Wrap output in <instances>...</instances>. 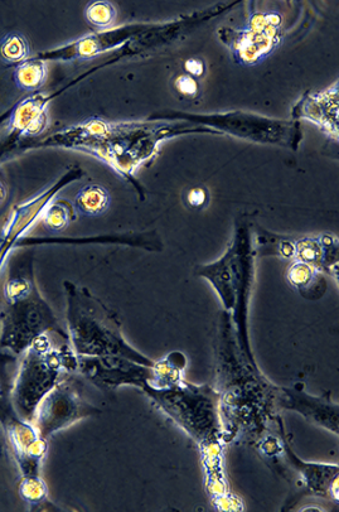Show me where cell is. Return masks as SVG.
Listing matches in <instances>:
<instances>
[{
    "mask_svg": "<svg viewBox=\"0 0 339 512\" xmlns=\"http://www.w3.org/2000/svg\"><path fill=\"white\" fill-rule=\"evenodd\" d=\"M82 177H84V171L79 166L71 167L65 175L58 178L45 191L14 207L11 219L3 227L2 238H0V269L6 263L11 251L17 249L19 241L22 240V236L27 233L29 227L42 217L43 212L51 204L53 198L57 196V193H60L71 183L81 180Z\"/></svg>",
    "mask_w": 339,
    "mask_h": 512,
    "instance_id": "obj_13",
    "label": "cell"
},
{
    "mask_svg": "<svg viewBox=\"0 0 339 512\" xmlns=\"http://www.w3.org/2000/svg\"><path fill=\"white\" fill-rule=\"evenodd\" d=\"M47 69L45 62L36 59L24 61L14 72V81L19 89L35 91L40 89L46 80Z\"/></svg>",
    "mask_w": 339,
    "mask_h": 512,
    "instance_id": "obj_22",
    "label": "cell"
},
{
    "mask_svg": "<svg viewBox=\"0 0 339 512\" xmlns=\"http://www.w3.org/2000/svg\"><path fill=\"white\" fill-rule=\"evenodd\" d=\"M217 391L224 443L242 436L259 438L275 417V386L240 349L231 312H221L216 341Z\"/></svg>",
    "mask_w": 339,
    "mask_h": 512,
    "instance_id": "obj_1",
    "label": "cell"
},
{
    "mask_svg": "<svg viewBox=\"0 0 339 512\" xmlns=\"http://www.w3.org/2000/svg\"><path fill=\"white\" fill-rule=\"evenodd\" d=\"M323 248L322 272L338 277V241L333 235L319 236Z\"/></svg>",
    "mask_w": 339,
    "mask_h": 512,
    "instance_id": "obj_28",
    "label": "cell"
},
{
    "mask_svg": "<svg viewBox=\"0 0 339 512\" xmlns=\"http://www.w3.org/2000/svg\"><path fill=\"white\" fill-rule=\"evenodd\" d=\"M75 220L74 207L67 201L51 202L42 214L43 225L52 231L65 230Z\"/></svg>",
    "mask_w": 339,
    "mask_h": 512,
    "instance_id": "obj_23",
    "label": "cell"
},
{
    "mask_svg": "<svg viewBox=\"0 0 339 512\" xmlns=\"http://www.w3.org/2000/svg\"><path fill=\"white\" fill-rule=\"evenodd\" d=\"M12 113H13V108L8 109L7 111H4V113L2 115H0V127H2V125L9 122V119H11V117H12Z\"/></svg>",
    "mask_w": 339,
    "mask_h": 512,
    "instance_id": "obj_32",
    "label": "cell"
},
{
    "mask_svg": "<svg viewBox=\"0 0 339 512\" xmlns=\"http://www.w3.org/2000/svg\"><path fill=\"white\" fill-rule=\"evenodd\" d=\"M208 200H210V193L205 187L191 188L186 195L187 205L192 209H203L208 204Z\"/></svg>",
    "mask_w": 339,
    "mask_h": 512,
    "instance_id": "obj_30",
    "label": "cell"
},
{
    "mask_svg": "<svg viewBox=\"0 0 339 512\" xmlns=\"http://www.w3.org/2000/svg\"><path fill=\"white\" fill-rule=\"evenodd\" d=\"M29 53H31L29 43L21 33H8L0 41V59L9 62V64H19V62L26 61Z\"/></svg>",
    "mask_w": 339,
    "mask_h": 512,
    "instance_id": "obj_24",
    "label": "cell"
},
{
    "mask_svg": "<svg viewBox=\"0 0 339 512\" xmlns=\"http://www.w3.org/2000/svg\"><path fill=\"white\" fill-rule=\"evenodd\" d=\"M200 133L222 135L215 129L181 120L176 123H109L94 118L60 130L33 147H60L89 153L133 183L144 198L142 187L135 181V172L157 156L159 144L178 135Z\"/></svg>",
    "mask_w": 339,
    "mask_h": 512,
    "instance_id": "obj_2",
    "label": "cell"
},
{
    "mask_svg": "<svg viewBox=\"0 0 339 512\" xmlns=\"http://www.w3.org/2000/svg\"><path fill=\"white\" fill-rule=\"evenodd\" d=\"M6 193V188H4L2 183H0V202H2L4 198H6Z\"/></svg>",
    "mask_w": 339,
    "mask_h": 512,
    "instance_id": "obj_33",
    "label": "cell"
},
{
    "mask_svg": "<svg viewBox=\"0 0 339 512\" xmlns=\"http://www.w3.org/2000/svg\"><path fill=\"white\" fill-rule=\"evenodd\" d=\"M109 205V192L105 187L99 185H89L81 188L75 198V209L86 216L104 214Z\"/></svg>",
    "mask_w": 339,
    "mask_h": 512,
    "instance_id": "obj_21",
    "label": "cell"
},
{
    "mask_svg": "<svg viewBox=\"0 0 339 512\" xmlns=\"http://www.w3.org/2000/svg\"><path fill=\"white\" fill-rule=\"evenodd\" d=\"M99 413L100 410L87 403L82 396L79 381L67 376L61 378L38 405L33 425L40 437L48 441L62 429Z\"/></svg>",
    "mask_w": 339,
    "mask_h": 512,
    "instance_id": "obj_10",
    "label": "cell"
},
{
    "mask_svg": "<svg viewBox=\"0 0 339 512\" xmlns=\"http://www.w3.org/2000/svg\"><path fill=\"white\" fill-rule=\"evenodd\" d=\"M152 24H127V26L114 28V30L94 33V35L80 38L64 47L38 53L36 59L45 61H75L87 60L109 52L135 38L147 35L152 31Z\"/></svg>",
    "mask_w": 339,
    "mask_h": 512,
    "instance_id": "obj_14",
    "label": "cell"
},
{
    "mask_svg": "<svg viewBox=\"0 0 339 512\" xmlns=\"http://www.w3.org/2000/svg\"><path fill=\"white\" fill-rule=\"evenodd\" d=\"M288 280L303 298L321 299L327 292V280L321 270L312 265L295 262L288 270Z\"/></svg>",
    "mask_w": 339,
    "mask_h": 512,
    "instance_id": "obj_19",
    "label": "cell"
},
{
    "mask_svg": "<svg viewBox=\"0 0 339 512\" xmlns=\"http://www.w3.org/2000/svg\"><path fill=\"white\" fill-rule=\"evenodd\" d=\"M187 359L182 352H171L166 359L154 361L152 383H147L156 389H167L183 380L182 374L186 369Z\"/></svg>",
    "mask_w": 339,
    "mask_h": 512,
    "instance_id": "obj_20",
    "label": "cell"
},
{
    "mask_svg": "<svg viewBox=\"0 0 339 512\" xmlns=\"http://www.w3.org/2000/svg\"><path fill=\"white\" fill-rule=\"evenodd\" d=\"M338 84L319 93L305 94L294 106L295 119H307L317 125L327 137L338 140Z\"/></svg>",
    "mask_w": 339,
    "mask_h": 512,
    "instance_id": "obj_16",
    "label": "cell"
},
{
    "mask_svg": "<svg viewBox=\"0 0 339 512\" xmlns=\"http://www.w3.org/2000/svg\"><path fill=\"white\" fill-rule=\"evenodd\" d=\"M181 120L192 124L202 125L217 130L221 134H230L234 137L251 140V142L270 144L297 151L303 139L302 128L298 122L289 120H275L259 117V115L240 113L191 115L176 113H163L152 117V120Z\"/></svg>",
    "mask_w": 339,
    "mask_h": 512,
    "instance_id": "obj_8",
    "label": "cell"
},
{
    "mask_svg": "<svg viewBox=\"0 0 339 512\" xmlns=\"http://www.w3.org/2000/svg\"><path fill=\"white\" fill-rule=\"evenodd\" d=\"M16 356L0 355V425L11 444L22 476L41 475L43 458H45L48 441L40 437L35 425L19 417L12 403V385L9 378V365Z\"/></svg>",
    "mask_w": 339,
    "mask_h": 512,
    "instance_id": "obj_9",
    "label": "cell"
},
{
    "mask_svg": "<svg viewBox=\"0 0 339 512\" xmlns=\"http://www.w3.org/2000/svg\"><path fill=\"white\" fill-rule=\"evenodd\" d=\"M53 333L37 338L23 352L12 385V403L19 417L35 420L38 405L55 388L62 375L77 373V356L70 342L56 344Z\"/></svg>",
    "mask_w": 339,
    "mask_h": 512,
    "instance_id": "obj_6",
    "label": "cell"
},
{
    "mask_svg": "<svg viewBox=\"0 0 339 512\" xmlns=\"http://www.w3.org/2000/svg\"><path fill=\"white\" fill-rule=\"evenodd\" d=\"M279 428L282 431L283 452L302 478L305 489L312 494L338 501V466L318 465L299 460L297 454L290 449L287 439L284 437L283 423L278 418Z\"/></svg>",
    "mask_w": 339,
    "mask_h": 512,
    "instance_id": "obj_17",
    "label": "cell"
},
{
    "mask_svg": "<svg viewBox=\"0 0 339 512\" xmlns=\"http://www.w3.org/2000/svg\"><path fill=\"white\" fill-rule=\"evenodd\" d=\"M142 390L201 448L224 443L220 395L212 386L181 380L167 389L152 388L145 383Z\"/></svg>",
    "mask_w": 339,
    "mask_h": 512,
    "instance_id": "obj_7",
    "label": "cell"
},
{
    "mask_svg": "<svg viewBox=\"0 0 339 512\" xmlns=\"http://www.w3.org/2000/svg\"><path fill=\"white\" fill-rule=\"evenodd\" d=\"M174 88H176L177 93L184 96V98L193 99L200 93L197 80L190 75L178 76L176 81H174Z\"/></svg>",
    "mask_w": 339,
    "mask_h": 512,
    "instance_id": "obj_29",
    "label": "cell"
},
{
    "mask_svg": "<svg viewBox=\"0 0 339 512\" xmlns=\"http://www.w3.org/2000/svg\"><path fill=\"white\" fill-rule=\"evenodd\" d=\"M254 256L251 227L245 219L236 221L235 235L224 256L215 263L200 265L197 277L215 288L225 311H232L237 341L250 361L255 362L249 338V302L254 283Z\"/></svg>",
    "mask_w": 339,
    "mask_h": 512,
    "instance_id": "obj_5",
    "label": "cell"
},
{
    "mask_svg": "<svg viewBox=\"0 0 339 512\" xmlns=\"http://www.w3.org/2000/svg\"><path fill=\"white\" fill-rule=\"evenodd\" d=\"M77 373L105 393L125 385L142 389L154 379L153 367L121 356H77Z\"/></svg>",
    "mask_w": 339,
    "mask_h": 512,
    "instance_id": "obj_12",
    "label": "cell"
},
{
    "mask_svg": "<svg viewBox=\"0 0 339 512\" xmlns=\"http://www.w3.org/2000/svg\"><path fill=\"white\" fill-rule=\"evenodd\" d=\"M294 258L297 262L312 265V267L323 269V248L321 240L314 238H304L294 243Z\"/></svg>",
    "mask_w": 339,
    "mask_h": 512,
    "instance_id": "obj_25",
    "label": "cell"
},
{
    "mask_svg": "<svg viewBox=\"0 0 339 512\" xmlns=\"http://www.w3.org/2000/svg\"><path fill=\"white\" fill-rule=\"evenodd\" d=\"M184 70L192 77H200L203 75V72H205V66H203L201 60L190 59L184 64Z\"/></svg>",
    "mask_w": 339,
    "mask_h": 512,
    "instance_id": "obj_31",
    "label": "cell"
},
{
    "mask_svg": "<svg viewBox=\"0 0 339 512\" xmlns=\"http://www.w3.org/2000/svg\"><path fill=\"white\" fill-rule=\"evenodd\" d=\"M19 494L24 501L33 506L45 504L48 497L46 482L41 475L24 476L19 486Z\"/></svg>",
    "mask_w": 339,
    "mask_h": 512,
    "instance_id": "obj_26",
    "label": "cell"
},
{
    "mask_svg": "<svg viewBox=\"0 0 339 512\" xmlns=\"http://www.w3.org/2000/svg\"><path fill=\"white\" fill-rule=\"evenodd\" d=\"M66 321L72 350L76 356H121L144 366L154 361L135 350L123 335V325L113 309L89 289L66 280Z\"/></svg>",
    "mask_w": 339,
    "mask_h": 512,
    "instance_id": "obj_4",
    "label": "cell"
},
{
    "mask_svg": "<svg viewBox=\"0 0 339 512\" xmlns=\"http://www.w3.org/2000/svg\"><path fill=\"white\" fill-rule=\"evenodd\" d=\"M276 408L294 410L313 424L338 436V405L329 396L309 395L303 388H278Z\"/></svg>",
    "mask_w": 339,
    "mask_h": 512,
    "instance_id": "obj_15",
    "label": "cell"
},
{
    "mask_svg": "<svg viewBox=\"0 0 339 512\" xmlns=\"http://www.w3.org/2000/svg\"><path fill=\"white\" fill-rule=\"evenodd\" d=\"M87 22L99 28L109 27L115 19V9L109 2L90 3L85 9Z\"/></svg>",
    "mask_w": 339,
    "mask_h": 512,
    "instance_id": "obj_27",
    "label": "cell"
},
{
    "mask_svg": "<svg viewBox=\"0 0 339 512\" xmlns=\"http://www.w3.org/2000/svg\"><path fill=\"white\" fill-rule=\"evenodd\" d=\"M2 233H3V227H2V229H0V238H2Z\"/></svg>",
    "mask_w": 339,
    "mask_h": 512,
    "instance_id": "obj_34",
    "label": "cell"
},
{
    "mask_svg": "<svg viewBox=\"0 0 339 512\" xmlns=\"http://www.w3.org/2000/svg\"><path fill=\"white\" fill-rule=\"evenodd\" d=\"M55 96L36 94L19 101L18 104L13 106L12 117L9 119L13 128V135L9 138L12 140V143L21 135H37L45 129L47 123V104Z\"/></svg>",
    "mask_w": 339,
    "mask_h": 512,
    "instance_id": "obj_18",
    "label": "cell"
},
{
    "mask_svg": "<svg viewBox=\"0 0 339 512\" xmlns=\"http://www.w3.org/2000/svg\"><path fill=\"white\" fill-rule=\"evenodd\" d=\"M0 311V349L18 357L43 335L53 333L70 340L55 312L38 291L35 254L31 249L16 251L7 265Z\"/></svg>",
    "mask_w": 339,
    "mask_h": 512,
    "instance_id": "obj_3",
    "label": "cell"
},
{
    "mask_svg": "<svg viewBox=\"0 0 339 512\" xmlns=\"http://www.w3.org/2000/svg\"><path fill=\"white\" fill-rule=\"evenodd\" d=\"M283 18L278 13H256L241 30L221 28L219 37L242 65H256L279 46Z\"/></svg>",
    "mask_w": 339,
    "mask_h": 512,
    "instance_id": "obj_11",
    "label": "cell"
}]
</instances>
